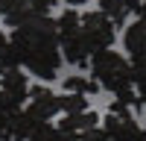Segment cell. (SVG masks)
Masks as SVG:
<instances>
[{"label":"cell","instance_id":"5b68a950","mask_svg":"<svg viewBox=\"0 0 146 141\" xmlns=\"http://www.w3.org/2000/svg\"><path fill=\"white\" fill-rule=\"evenodd\" d=\"M82 35H85V41H88L91 53H96V50H108V47L114 44L117 27H114V21L108 15H102V12L96 9V12H85L82 15Z\"/></svg>","mask_w":146,"mask_h":141},{"label":"cell","instance_id":"3957f363","mask_svg":"<svg viewBox=\"0 0 146 141\" xmlns=\"http://www.w3.org/2000/svg\"><path fill=\"white\" fill-rule=\"evenodd\" d=\"M56 32H58V50H62V59L73 68H88L91 62V47L82 35V15L76 9H64L62 15L56 18Z\"/></svg>","mask_w":146,"mask_h":141},{"label":"cell","instance_id":"6da1fadb","mask_svg":"<svg viewBox=\"0 0 146 141\" xmlns=\"http://www.w3.org/2000/svg\"><path fill=\"white\" fill-rule=\"evenodd\" d=\"M12 50L18 53L21 68H27L32 77L50 82L58 77L62 68V50H58V32H56V18L44 12H32L23 18L18 27H12Z\"/></svg>","mask_w":146,"mask_h":141},{"label":"cell","instance_id":"277c9868","mask_svg":"<svg viewBox=\"0 0 146 141\" xmlns=\"http://www.w3.org/2000/svg\"><path fill=\"white\" fill-rule=\"evenodd\" d=\"M102 129L111 141H146V129L137 124V117H131V112L123 103H111V112L105 115Z\"/></svg>","mask_w":146,"mask_h":141},{"label":"cell","instance_id":"7a4b0ae2","mask_svg":"<svg viewBox=\"0 0 146 141\" xmlns=\"http://www.w3.org/2000/svg\"><path fill=\"white\" fill-rule=\"evenodd\" d=\"M91 74H94V82L105 91H111L117 103H123L126 109L129 106H140L137 94H135V85H131V62L117 53V50H96L91 56Z\"/></svg>","mask_w":146,"mask_h":141},{"label":"cell","instance_id":"ba28073f","mask_svg":"<svg viewBox=\"0 0 146 141\" xmlns=\"http://www.w3.org/2000/svg\"><path fill=\"white\" fill-rule=\"evenodd\" d=\"M29 88L32 85H29V79H27V74H23L21 68L0 70V91H3L15 106L23 109V103H27V97H29Z\"/></svg>","mask_w":146,"mask_h":141},{"label":"cell","instance_id":"2e32d148","mask_svg":"<svg viewBox=\"0 0 146 141\" xmlns=\"http://www.w3.org/2000/svg\"><path fill=\"white\" fill-rule=\"evenodd\" d=\"M64 3H67L70 9H76V6H82V3H88V0H64Z\"/></svg>","mask_w":146,"mask_h":141},{"label":"cell","instance_id":"52a82bcc","mask_svg":"<svg viewBox=\"0 0 146 141\" xmlns=\"http://www.w3.org/2000/svg\"><path fill=\"white\" fill-rule=\"evenodd\" d=\"M123 47L129 50V62L135 70H146V21L129 23L123 32Z\"/></svg>","mask_w":146,"mask_h":141},{"label":"cell","instance_id":"8fae6325","mask_svg":"<svg viewBox=\"0 0 146 141\" xmlns=\"http://www.w3.org/2000/svg\"><path fill=\"white\" fill-rule=\"evenodd\" d=\"M32 6H29V0H0V21L9 23V27H18V23L23 18H29L32 15Z\"/></svg>","mask_w":146,"mask_h":141},{"label":"cell","instance_id":"9c48e42d","mask_svg":"<svg viewBox=\"0 0 146 141\" xmlns=\"http://www.w3.org/2000/svg\"><path fill=\"white\" fill-rule=\"evenodd\" d=\"M137 9H140V0H100V12L114 21V27L129 21V15H135Z\"/></svg>","mask_w":146,"mask_h":141},{"label":"cell","instance_id":"7c38bea8","mask_svg":"<svg viewBox=\"0 0 146 141\" xmlns=\"http://www.w3.org/2000/svg\"><path fill=\"white\" fill-rule=\"evenodd\" d=\"M58 112L64 115H79V112H88V97L85 94H62L58 97Z\"/></svg>","mask_w":146,"mask_h":141},{"label":"cell","instance_id":"5bb4252c","mask_svg":"<svg viewBox=\"0 0 146 141\" xmlns=\"http://www.w3.org/2000/svg\"><path fill=\"white\" fill-rule=\"evenodd\" d=\"M58 3V0H29V6L35 9V12H44V15H50V9Z\"/></svg>","mask_w":146,"mask_h":141},{"label":"cell","instance_id":"9a60e30c","mask_svg":"<svg viewBox=\"0 0 146 141\" xmlns=\"http://www.w3.org/2000/svg\"><path fill=\"white\" fill-rule=\"evenodd\" d=\"M6 47H9V35L0 30V56H3V50H6Z\"/></svg>","mask_w":146,"mask_h":141},{"label":"cell","instance_id":"4fadbf2b","mask_svg":"<svg viewBox=\"0 0 146 141\" xmlns=\"http://www.w3.org/2000/svg\"><path fill=\"white\" fill-rule=\"evenodd\" d=\"M96 82L94 79H85V77H67L64 79V91H70V94H85V97H88V94H96Z\"/></svg>","mask_w":146,"mask_h":141},{"label":"cell","instance_id":"8992f818","mask_svg":"<svg viewBox=\"0 0 146 141\" xmlns=\"http://www.w3.org/2000/svg\"><path fill=\"white\" fill-rule=\"evenodd\" d=\"M23 112H27L29 117H35L38 124H47L58 112V97L47 85H35V88H29V97H27V103H23Z\"/></svg>","mask_w":146,"mask_h":141},{"label":"cell","instance_id":"30bf717a","mask_svg":"<svg viewBox=\"0 0 146 141\" xmlns=\"http://www.w3.org/2000/svg\"><path fill=\"white\" fill-rule=\"evenodd\" d=\"M100 126V115L96 112H79V115H64L62 124H58V129H64V132H73V135H85L88 129Z\"/></svg>","mask_w":146,"mask_h":141}]
</instances>
